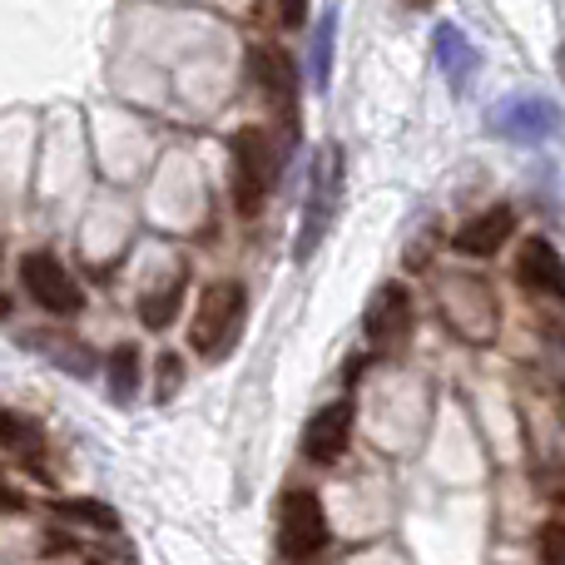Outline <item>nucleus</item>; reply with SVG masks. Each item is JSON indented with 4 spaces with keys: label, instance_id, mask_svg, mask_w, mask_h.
<instances>
[{
    "label": "nucleus",
    "instance_id": "18",
    "mask_svg": "<svg viewBox=\"0 0 565 565\" xmlns=\"http://www.w3.org/2000/svg\"><path fill=\"white\" fill-rule=\"evenodd\" d=\"M60 516H75L85 526H99V531H119V511L105 507V501H85V497H70V501H50Z\"/></svg>",
    "mask_w": 565,
    "mask_h": 565
},
{
    "label": "nucleus",
    "instance_id": "5",
    "mask_svg": "<svg viewBox=\"0 0 565 565\" xmlns=\"http://www.w3.org/2000/svg\"><path fill=\"white\" fill-rule=\"evenodd\" d=\"M412 322H417V308H412V288L407 282H382L372 292L367 312H362V332H367V348L392 358V352L407 348Z\"/></svg>",
    "mask_w": 565,
    "mask_h": 565
},
{
    "label": "nucleus",
    "instance_id": "6",
    "mask_svg": "<svg viewBox=\"0 0 565 565\" xmlns=\"http://www.w3.org/2000/svg\"><path fill=\"white\" fill-rule=\"evenodd\" d=\"M322 546H328V516L318 491H288L278 507V551L288 561H312Z\"/></svg>",
    "mask_w": 565,
    "mask_h": 565
},
{
    "label": "nucleus",
    "instance_id": "7",
    "mask_svg": "<svg viewBox=\"0 0 565 565\" xmlns=\"http://www.w3.org/2000/svg\"><path fill=\"white\" fill-rule=\"evenodd\" d=\"M20 282H25L30 302L45 308V312H55V318H75V312L85 308L79 282L70 278V268L60 264L55 254H45V248H35V254L20 258Z\"/></svg>",
    "mask_w": 565,
    "mask_h": 565
},
{
    "label": "nucleus",
    "instance_id": "22",
    "mask_svg": "<svg viewBox=\"0 0 565 565\" xmlns=\"http://www.w3.org/2000/svg\"><path fill=\"white\" fill-rule=\"evenodd\" d=\"M407 6H431V0H407Z\"/></svg>",
    "mask_w": 565,
    "mask_h": 565
},
{
    "label": "nucleus",
    "instance_id": "23",
    "mask_svg": "<svg viewBox=\"0 0 565 565\" xmlns=\"http://www.w3.org/2000/svg\"><path fill=\"white\" fill-rule=\"evenodd\" d=\"M89 565H99V561H89Z\"/></svg>",
    "mask_w": 565,
    "mask_h": 565
},
{
    "label": "nucleus",
    "instance_id": "3",
    "mask_svg": "<svg viewBox=\"0 0 565 565\" xmlns=\"http://www.w3.org/2000/svg\"><path fill=\"white\" fill-rule=\"evenodd\" d=\"M338 204H342V145H322L318 159H312L308 209H302V228H298V244H292L298 264H308L318 254V244L328 238L332 218H338Z\"/></svg>",
    "mask_w": 565,
    "mask_h": 565
},
{
    "label": "nucleus",
    "instance_id": "17",
    "mask_svg": "<svg viewBox=\"0 0 565 565\" xmlns=\"http://www.w3.org/2000/svg\"><path fill=\"white\" fill-rule=\"evenodd\" d=\"M332 40H338V10H322L318 30H312V85H328L332 75Z\"/></svg>",
    "mask_w": 565,
    "mask_h": 565
},
{
    "label": "nucleus",
    "instance_id": "10",
    "mask_svg": "<svg viewBox=\"0 0 565 565\" xmlns=\"http://www.w3.org/2000/svg\"><path fill=\"white\" fill-rule=\"evenodd\" d=\"M431 50H437V65H441V75H447L451 95H467L481 70V50L471 45V35L447 20V25H437V35H431Z\"/></svg>",
    "mask_w": 565,
    "mask_h": 565
},
{
    "label": "nucleus",
    "instance_id": "2",
    "mask_svg": "<svg viewBox=\"0 0 565 565\" xmlns=\"http://www.w3.org/2000/svg\"><path fill=\"white\" fill-rule=\"evenodd\" d=\"M248 322V292L238 278H224L214 288H204L194 308V322H189V348L199 352L204 362H224L228 352L238 348Z\"/></svg>",
    "mask_w": 565,
    "mask_h": 565
},
{
    "label": "nucleus",
    "instance_id": "8",
    "mask_svg": "<svg viewBox=\"0 0 565 565\" xmlns=\"http://www.w3.org/2000/svg\"><path fill=\"white\" fill-rule=\"evenodd\" d=\"M561 125V109L551 105L546 95H511L501 105H491L487 129L497 139H511V145H546Z\"/></svg>",
    "mask_w": 565,
    "mask_h": 565
},
{
    "label": "nucleus",
    "instance_id": "13",
    "mask_svg": "<svg viewBox=\"0 0 565 565\" xmlns=\"http://www.w3.org/2000/svg\"><path fill=\"white\" fill-rule=\"evenodd\" d=\"M0 451H10L15 461H25L35 477H50L45 471V431H40V422L20 417V412L0 407Z\"/></svg>",
    "mask_w": 565,
    "mask_h": 565
},
{
    "label": "nucleus",
    "instance_id": "14",
    "mask_svg": "<svg viewBox=\"0 0 565 565\" xmlns=\"http://www.w3.org/2000/svg\"><path fill=\"white\" fill-rule=\"evenodd\" d=\"M184 288H189V268L179 264L174 274L159 282V288H149L145 298H139V322H145L149 332L169 328V322H174V312H179V302H184Z\"/></svg>",
    "mask_w": 565,
    "mask_h": 565
},
{
    "label": "nucleus",
    "instance_id": "16",
    "mask_svg": "<svg viewBox=\"0 0 565 565\" xmlns=\"http://www.w3.org/2000/svg\"><path fill=\"white\" fill-rule=\"evenodd\" d=\"M105 377H109V402L129 407V402L139 397V348L135 342H119V348L109 352Z\"/></svg>",
    "mask_w": 565,
    "mask_h": 565
},
{
    "label": "nucleus",
    "instance_id": "12",
    "mask_svg": "<svg viewBox=\"0 0 565 565\" xmlns=\"http://www.w3.org/2000/svg\"><path fill=\"white\" fill-rule=\"evenodd\" d=\"M516 282L526 292H541V298H561L565 278H561V254L551 238H526L516 254Z\"/></svg>",
    "mask_w": 565,
    "mask_h": 565
},
{
    "label": "nucleus",
    "instance_id": "19",
    "mask_svg": "<svg viewBox=\"0 0 565 565\" xmlns=\"http://www.w3.org/2000/svg\"><path fill=\"white\" fill-rule=\"evenodd\" d=\"M536 551H541V565H565V521L551 516L546 526L536 531Z\"/></svg>",
    "mask_w": 565,
    "mask_h": 565
},
{
    "label": "nucleus",
    "instance_id": "21",
    "mask_svg": "<svg viewBox=\"0 0 565 565\" xmlns=\"http://www.w3.org/2000/svg\"><path fill=\"white\" fill-rule=\"evenodd\" d=\"M278 15H282V25L298 30L308 20V0H278Z\"/></svg>",
    "mask_w": 565,
    "mask_h": 565
},
{
    "label": "nucleus",
    "instance_id": "11",
    "mask_svg": "<svg viewBox=\"0 0 565 565\" xmlns=\"http://www.w3.org/2000/svg\"><path fill=\"white\" fill-rule=\"evenodd\" d=\"M511 234H516V209L497 204V209H487V214L467 218V224L451 234V248H457V254H467V258H491Z\"/></svg>",
    "mask_w": 565,
    "mask_h": 565
},
{
    "label": "nucleus",
    "instance_id": "1",
    "mask_svg": "<svg viewBox=\"0 0 565 565\" xmlns=\"http://www.w3.org/2000/svg\"><path fill=\"white\" fill-rule=\"evenodd\" d=\"M282 159H288V139L278 129L248 125L234 135V204L244 218H254L278 189Z\"/></svg>",
    "mask_w": 565,
    "mask_h": 565
},
{
    "label": "nucleus",
    "instance_id": "15",
    "mask_svg": "<svg viewBox=\"0 0 565 565\" xmlns=\"http://www.w3.org/2000/svg\"><path fill=\"white\" fill-rule=\"evenodd\" d=\"M30 348L45 352L55 367H65L70 377H89L95 372V358H89V348L79 338H70V332H30Z\"/></svg>",
    "mask_w": 565,
    "mask_h": 565
},
{
    "label": "nucleus",
    "instance_id": "9",
    "mask_svg": "<svg viewBox=\"0 0 565 565\" xmlns=\"http://www.w3.org/2000/svg\"><path fill=\"white\" fill-rule=\"evenodd\" d=\"M352 441V402H332V407H318L312 412V422L302 427V457L312 461V467H332V461H342V451H348Z\"/></svg>",
    "mask_w": 565,
    "mask_h": 565
},
{
    "label": "nucleus",
    "instance_id": "20",
    "mask_svg": "<svg viewBox=\"0 0 565 565\" xmlns=\"http://www.w3.org/2000/svg\"><path fill=\"white\" fill-rule=\"evenodd\" d=\"M179 382H184V362H179L174 352H164V358H159V402L174 397Z\"/></svg>",
    "mask_w": 565,
    "mask_h": 565
},
{
    "label": "nucleus",
    "instance_id": "4",
    "mask_svg": "<svg viewBox=\"0 0 565 565\" xmlns=\"http://www.w3.org/2000/svg\"><path fill=\"white\" fill-rule=\"evenodd\" d=\"M244 70H248V85L264 95V105L278 115V135L282 139H298V70H292L288 50L278 45H248L244 55Z\"/></svg>",
    "mask_w": 565,
    "mask_h": 565
}]
</instances>
